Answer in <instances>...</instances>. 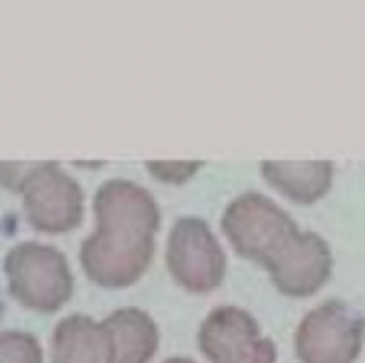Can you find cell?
I'll return each mask as SVG.
<instances>
[{
	"instance_id": "cell-1",
	"label": "cell",
	"mask_w": 365,
	"mask_h": 363,
	"mask_svg": "<svg viewBox=\"0 0 365 363\" xmlns=\"http://www.w3.org/2000/svg\"><path fill=\"white\" fill-rule=\"evenodd\" d=\"M93 211L96 232L80 247L86 276L108 290L130 287L153 261L158 205L147 188L128 179H110L97 190Z\"/></svg>"
},
{
	"instance_id": "cell-2",
	"label": "cell",
	"mask_w": 365,
	"mask_h": 363,
	"mask_svg": "<svg viewBox=\"0 0 365 363\" xmlns=\"http://www.w3.org/2000/svg\"><path fill=\"white\" fill-rule=\"evenodd\" d=\"M10 295L34 312H57L73 295V274L61 251L38 242H23L6 255Z\"/></svg>"
},
{
	"instance_id": "cell-3",
	"label": "cell",
	"mask_w": 365,
	"mask_h": 363,
	"mask_svg": "<svg viewBox=\"0 0 365 363\" xmlns=\"http://www.w3.org/2000/svg\"><path fill=\"white\" fill-rule=\"evenodd\" d=\"M222 232L240 255L268 268L301 232L278 204L262 194H242L222 215Z\"/></svg>"
},
{
	"instance_id": "cell-4",
	"label": "cell",
	"mask_w": 365,
	"mask_h": 363,
	"mask_svg": "<svg viewBox=\"0 0 365 363\" xmlns=\"http://www.w3.org/2000/svg\"><path fill=\"white\" fill-rule=\"evenodd\" d=\"M365 339V318L342 301H325L304 316L295 335L301 363H354Z\"/></svg>"
},
{
	"instance_id": "cell-5",
	"label": "cell",
	"mask_w": 365,
	"mask_h": 363,
	"mask_svg": "<svg viewBox=\"0 0 365 363\" xmlns=\"http://www.w3.org/2000/svg\"><path fill=\"white\" fill-rule=\"evenodd\" d=\"M165 267L177 284L190 293H210L225 280L227 257L207 223L185 217L171 228Z\"/></svg>"
},
{
	"instance_id": "cell-6",
	"label": "cell",
	"mask_w": 365,
	"mask_h": 363,
	"mask_svg": "<svg viewBox=\"0 0 365 363\" xmlns=\"http://www.w3.org/2000/svg\"><path fill=\"white\" fill-rule=\"evenodd\" d=\"M19 194L27 221L38 232H68L84 217L82 188L53 162L34 164Z\"/></svg>"
},
{
	"instance_id": "cell-7",
	"label": "cell",
	"mask_w": 365,
	"mask_h": 363,
	"mask_svg": "<svg viewBox=\"0 0 365 363\" xmlns=\"http://www.w3.org/2000/svg\"><path fill=\"white\" fill-rule=\"evenodd\" d=\"M198 342L211 363H245L259 352L264 339L250 312L238 307H219L204 319Z\"/></svg>"
},
{
	"instance_id": "cell-8",
	"label": "cell",
	"mask_w": 365,
	"mask_h": 363,
	"mask_svg": "<svg viewBox=\"0 0 365 363\" xmlns=\"http://www.w3.org/2000/svg\"><path fill=\"white\" fill-rule=\"evenodd\" d=\"M333 255L327 242L314 232H301L289 255L270 270L274 285L287 297H310L331 278Z\"/></svg>"
},
{
	"instance_id": "cell-9",
	"label": "cell",
	"mask_w": 365,
	"mask_h": 363,
	"mask_svg": "<svg viewBox=\"0 0 365 363\" xmlns=\"http://www.w3.org/2000/svg\"><path fill=\"white\" fill-rule=\"evenodd\" d=\"M51 363H113V344L105 322L84 314L61 319L53 331Z\"/></svg>"
},
{
	"instance_id": "cell-10",
	"label": "cell",
	"mask_w": 365,
	"mask_h": 363,
	"mask_svg": "<svg viewBox=\"0 0 365 363\" xmlns=\"http://www.w3.org/2000/svg\"><path fill=\"white\" fill-rule=\"evenodd\" d=\"M261 173L285 198L308 205L329 193L335 170L331 162H264Z\"/></svg>"
},
{
	"instance_id": "cell-11",
	"label": "cell",
	"mask_w": 365,
	"mask_h": 363,
	"mask_svg": "<svg viewBox=\"0 0 365 363\" xmlns=\"http://www.w3.org/2000/svg\"><path fill=\"white\" fill-rule=\"evenodd\" d=\"M113 363H148L158 347V329L153 318L137 308H122L105 319Z\"/></svg>"
},
{
	"instance_id": "cell-12",
	"label": "cell",
	"mask_w": 365,
	"mask_h": 363,
	"mask_svg": "<svg viewBox=\"0 0 365 363\" xmlns=\"http://www.w3.org/2000/svg\"><path fill=\"white\" fill-rule=\"evenodd\" d=\"M0 363H42L38 341L23 331H2Z\"/></svg>"
},
{
	"instance_id": "cell-13",
	"label": "cell",
	"mask_w": 365,
	"mask_h": 363,
	"mask_svg": "<svg viewBox=\"0 0 365 363\" xmlns=\"http://www.w3.org/2000/svg\"><path fill=\"white\" fill-rule=\"evenodd\" d=\"M200 162H148V173L158 179L160 183H179L188 181L200 170Z\"/></svg>"
},
{
	"instance_id": "cell-14",
	"label": "cell",
	"mask_w": 365,
	"mask_h": 363,
	"mask_svg": "<svg viewBox=\"0 0 365 363\" xmlns=\"http://www.w3.org/2000/svg\"><path fill=\"white\" fill-rule=\"evenodd\" d=\"M34 164H19V162H0V185L11 193H19L23 183L33 171Z\"/></svg>"
},
{
	"instance_id": "cell-15",
	"label": "cell",
	"mask_w": 365,
	"mask_h": 363,
	"mask_svg": "<svg viewBox=\"0 0 365 363\" xmlns=\"http://www.w3.org/2000/svg\"><path fill=\"white\" fill-rule=\"evenodd\" d=\"M245 363H276V347L272 344V341L264 339L262 347L259 348V352Z\"/></svg>"
},
{
	"instance_id": "cell-16",
	"label": "cell",
	"mask_w": 365,
	"mask_h": 363,
	"mask_svg": "<svg viewBox=\"0 0 365 363\" xmlns=\"http://www.w3.org/2000/svg\"><path fill=\"white\" fill-rule=\"evenodd\" d=\"M164 363H194L192 359H185V358H173V359H168Z\"/></svg>"
}]
</instances>
